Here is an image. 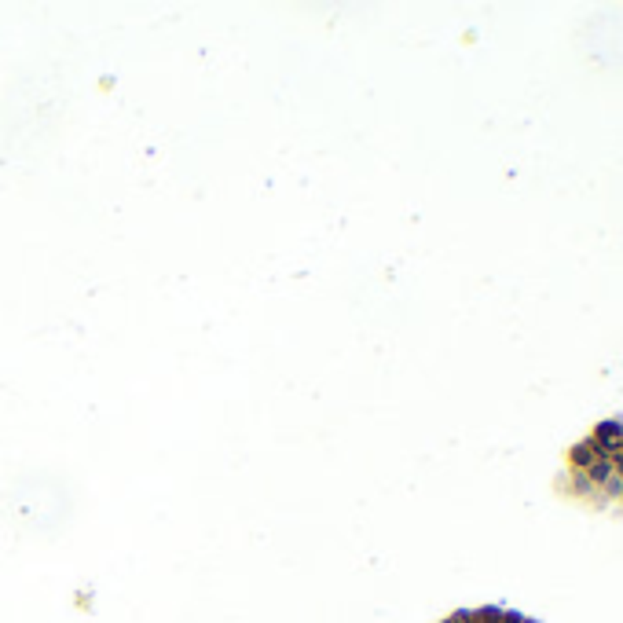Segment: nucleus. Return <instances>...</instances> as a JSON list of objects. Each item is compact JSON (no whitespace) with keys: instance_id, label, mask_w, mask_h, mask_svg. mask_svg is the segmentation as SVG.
Segmentation results:
<instances>
[{"instance_id":"f03ea898","label":"nucleus","mask_w":623,"mask_h":623,"mask_svg":"<svg viewBox=\"0 0 623 623\" xmlns=\"http://www.w3.org/2000/svg\"><path fill=\"white\" fill-rule=\"evenodd\" d=\"M443 623H535V620H528L513 609L488 605V609H462V612H455V616H448Z\"/></svg>"},{"instance_id":"f257e3e1","label":"nucleus","mask_w":623,"mask_h":623,"mask_svg":"<svg viewBox=\"0 0 623 623\" xmlns=\"http://www.w3.org/2000/svg\"><path fill=\"white\" fill-rule=\"evenodd\" d=\"M568 488L594 510H623V422H601L568 451Z\"/></svg>"}]
</instances>
